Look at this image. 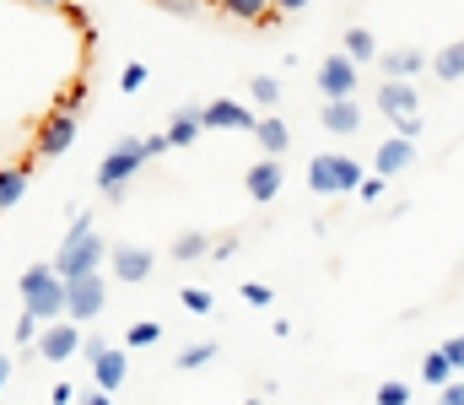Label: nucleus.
I'll return each mask as SVG.
<instances>
[{
	"label": "nucleus",
	"mask_w": 464,
	"mask_h": 405,
	"mask_svg": "<svg viewBox=\"0 0 464 405\" xmlns=\"http://www.w3.org/2000/svg\"><path fill=\"white\" fill-rule=\"evenodd\" d=\"M33 5H71V0H33Z\"/></svg>",
	"instance_id": "obj_46"
},
{
	"label": "nucleus",
	"mask_w": 464,
	"mask_h": 405,
	"mask_svg": "<svg viewBox=\"0 0 464 405\" xmlns=\"http://www.w3.org/2000/svg\"><path fill=\"white\" fill-rule=\"evenodd\" d=\"M341 54H346L351 65H367V60H378V38H372L367 27H346V38H341Z\"/></svg>",
	"instance_id": "obj_19"
},
{
	"label": "nucleus",
	"mask_w": 464,
	"mask_h": 405,
	"mask_svg": "<svg viewBox=\"0 0 464 405\" xmlns=\"http://www.w3.org/2000/svg\"><path fill=\"white\" fill-rule=\"evenodd\" d=\"M248 98H254L259 109H276V103H281V82H276V76H248Z\"/></svg>",
	"instance_id": "obj_25"
},
{
	"label": "nucleus",
	"mask_w": 464,
	"mask_h": 405,
	"mask_svg": "<svg viewBox=\"0 0 464 405\" xmlns=\"http://www.w3.org/2000/svg\"><path fill=\"white\" fill-rule=\"evenodd\" d=\"M179 303H184L189 313H211V308H217V297H211L206 286H184V292H179Z\"/></svg>",
	"instance_id": "obj_29"
},
{
	"label": "nucleus",
	"mask_w": 464,
	"mask_h": 405,
	"mask_svg": "<svg viewBox=\"0 0 464 405\" xmlns=\"http://www.w3.org/2000/svg\"><path fill=\"white\" fill-rule=\"evenodd\" d=\"M103 249H109V244H103V233H98V227H92V217L82 211V217L65 227L60 255H54L49 265H54V275H60V281H82V275H98V265H103Z\"/></svg>",
	"instance_id": "obj_1"
},
{
	"label": "nucleus",
	"mask_w": 464,
	"mask_h": 405,
	"mask_svg": "<svg viewBox=\"0 0 464 405\" xmlns=\"http://www.w3.org/2000/svg\"><path fill=\"white\" fill-rule=\"evenodd\" d=\"M362 162L346 157V151H319L314 162H308V189H319V195H351V189H362Z\"/></svg>",
	"instance_id": "obj_4"
},
{
	"label": "nucleus",
	"mask_w": 464,
	"mask_h": 405,
	"mask_svg": "<svg viewBox=\"0 0 464 405\" xmlns=\"http://www.w3.org/2000/svg\"><path fill=\"white\" fill-rule=\"evenodd\" d=\"M378 65H383V82H405V76L427 71L432 60H427L421 49H378Z\"/></svg>",
	"instance_id": "obj_14"
},
{
	"label": "nucleus",
	"mask_w": 464,
	"mask_h": 405,
	"mask_svg": "<svg viewBox=\"0 0 464 405\" xmlns=\"http://www.w3.org/2000/svg\"><path fill=\"white\" fill-rule=\"evenodd\" d=\"M438 405H464V379L443 384V390H438Z\"/></svg>",
	"instance_id": "obj_34"
},
{
	"label": "nucleus",
	"mask_w": 464,
	"mask_h": 405,
	"mask_svg": "<svg viewBox=\"0 0 464 405\" xmlns=\"http://www.w3.org/2000/svg\"><path fill=\"white\" fill-rule=\"evenodd\" d=\"M82 103H87V82H76V87L65 92V103H60V109H71V114H82Z\"/></svg>",
	"instance_id": "obj_35"
},
{
	"label": "nucleus",
	"mask_w": 464,
	"mask_h": 405,
	"mask_svg": "<svg viewBox=\"0 0 464 405\" xmlns=\"http://www.w3.org/2000/svg\"><path fill=\"white\" fill-rule=\"evenodd\" d=\"M162 11H173V16H195L200 11V0H157Z\"/></svg>",
	"instance_id": "obj_36"
},
{
	"label": "nucleus",
	"mask_w": 464,
	"mask_h": 405,
	"mask_svg": "<svg viewBox=\"0 0 464 405\" xmlns=\"http://www.w3.org/2000/svg\"><path fill=\"white\" fill-rule=\"evenodd\" d=\"M162 151H173V146H168V130L146 135V157H162Z\"/></svg>",
	"instance_id": "obj_37"
},
{
	"label": "nucleus",
	"mask_w": 464,
	"mask_h": 405,
	"mask_svg": "<svg viewBox=\"0 0 464 405\" xmlns=\"http://www.w3.org/2000/svg\"><path fill=\"white\" fill-rule=\"evenodd\" d=\"M243 405H259V400H243Z\"/></svg>",
	"instance_id": "obj_47"
},
{
	"label": "nucleus",
	"mask_w": 464,
	"mask_h": 405,
	"mask_svg": "<svg viewBox=\"0 0 464 405\" xmlns=\"http://www.w3.org/2000/svg\"><path fill=\"white\" fill-rule=\"evenodd\" d=\"M140 168H146V140H140V135H119L114 151L98 162V189H103L109 200H119V195H124V184H130Z\"/></svg>",
	"instance_id": "obj_3"
},
{
	"label": "nucleus",
	"mask_w": 464,
	"mask_h": 405,
	"mask_svg": "<svg viewBox=\"0 0 464 405\" xmlns=\"http://www.w3.org/2000/svg\"><path fill=\"white\" fill-rule=\"evenodd\" d=\"M5 379H11V357L0 352V390H5Z\"/></svg>",
	"instance_id": "obj_45"
},
{
	"label": "nucleus",
	"mask_w": 464,
	"mask_h": 405,
	"mask_svg": "<svg viewBox=\"0 0 464 405\" xmlns=\"http://www.w3.org/2000/svg\"><path fill=\"white\" fill-rule=\"evenodd\" d=\"M82 341H87V335H82V324L54 319V324H44V335H38V346H33V352H38L44 362H71V357L82 352Z\"/></svg>",
	"instance_id": "obj_7"
},
{
	"label": "nucleus",
	"mask_w": 464,
	"mask_h": 405,
	"mask_svg": "<svg viewBox=\"0 0 464 405\" xmlns=\"http://www.w3.org/2000/svg\"><path fill=\"white\" fill-rule=\"evenodd\" d=\"M119 87H124V92H140V87H146V65H140V60H130V65H124V76H119Z\"/></svg>",
	"instance_id": "obj_32"
},
{
	"label": "nucleus",
	"mask_w": 464,
	"mask_h": 405,
	"mask_svg": "<svg viewBox=\"0 0 464 405\" xmlns=\"http://www.w3.org/2000/svg\"><path fill=\"white\" fill-rule=\"evenodd\" d=\"M372 405H411V384L383 379V384H378V395H372Z\"/></svg>",
	"instance_id": "obj_28"
},
{
	"label": "nucleus",
	"mask_w": 464,
	"mask_h": 405,
	"mask_svg": "<svg viewBox=\"0 0 464 405\" xmlns=\"http://www.w3.org/2000/svg\"><path fill=\"white\" fill-rule=\"evenodd\" d=\"M378 195H383V178H378V173H367V178H362V200H378Z\"/></svg>",
	"instance_id": "obj_40"
},
{
	"label": "nucleus",
	"mask_w": 464,
	"mask_h": 405,
	"mask_svg": "<svg viewBox=\"0 0 464 405\" xmlns=\"http://www.w3.org/2000/svg\"><path fill=\"white\" fill-rule=\"evenodd\" d=\"M49 400H54V405H76V390H71V384H65V379H60V384H54V390H49Z\"/></svg>",
	"instance_id": "obj_39"
},
{
	"label": "nucleus",
	"mask_w": 464,
	"mask_h": 405,
	"mask_svg": "<svg viewBox=\"0 0 464 405\" xmlns=\"http://www.w3.org/2000/svg\"><path fill=\"white\" fill-rule=\"evenodd\" d=\"M162 341V324L157 319H135L130 330H124V352H146V346H157Z\"/></svg>",
	"instance_id": "obj_21"
},
{
	"label": "nucleus",
	"mask_w": 464,
	"mask_h": 405,
	"mask_svg": "<svg viewBox=\"0 0 464 405\" xmlns=\"http://www.w3.org/2000/svg\"><path fill=\"white\" fill-rule=\"evenodd\" d=\"M200 130H206V109H179L173 120H168V146H195L200 140Z\"/></svg>",
	"instance_id": "obj_17"
},
{
	"label": "nucleus",
	"mask_w": 464,
	"mask_h": 405,
	"mask_svg": "<svg viewBox=\"0 0 464 405\" xmlns=\"http://www.w3.org/2000/svg\"><path fill=\"white\" fill-rule=\"evenodd\" d=\"M103 346H109V341H103V335H87V341H82V357H87V362H92V357H98V352H103Z\"/></svg>",
	"instance_id": "obj_42"
},
{
	"label": "nucleus",
	"mask_w": 464,
	"mask_h": 405,
	"mask_svg": "<svg viewBox=\"0 0 464 405\" xmlns=\"http://www.w3.org/2000/svg\"><path fill=\"white\" fill-rule=\"evenodd\" d=\"M200 255H211V238L206 233H179L173 238V260H200Z\"/></svg>",
	"instance_id": "obj_26"
},
{
	"label": "nucleus",
	"mask_w": 464,
	"mask_h": 405,
	"mask_svg": "<svg viewBox=\"0 0 464 405\" xmlns=\"http://www.w3.org/2000/svg\"><path fill=\"white\" fill-rule=\"evenodd\" d=\"M232 255H237V233L222 238V244H211V260H232Z\"/></svg>",
	"instance_id": "obj_38"
},
{
	"label": "nucleus",
	"mask_w": 464,
	"mask_h": 405,
	"mask_svg": "<svg viewBox=\"0 0 464 405\" xmlns=\"http://www.w3.org/2000/svg\"><path fill=\"white\" fill-rule=\"evenodd\" d=\"M222 11H227L232 22H265L270 16V0H222Z\"/></svg>",
	"instance_id": "obj_24"
},
{
	"label": "nucleus",
	"mask_w": 464,
	"mask_h": 405,
	"mask_svg": "<svg viewBox=\"0 0 464 405\" xmlns=\"http://www.w3.org/2000/svg\"><path fill=\"white\" fill-rule=\"evenodd\" d=\"M394 135H405V140H416V135H421V120H416V114H411V120H400V125H394Z\"/></svg>",
	"instance_id": "obj_41"
},
{
	"label": "nucleus",
	"mask_w": 464,
	"mask_h": 405,
	"mask_svg": "<svg viewBox=\"0 0 464 405\" xmlns=\"http://www.w3.org/2000/svg\"><path fill=\"white\" fill-rule=\"evenodd\" d=\"M211 357H217V341H195V346H184V352H179V368L189 373V368H206Z\"/></svg>",
	"instance_id": "obj_27"
},
{
	"label": "nucleus",
	"mask_w": 464,
	"mask_h": 405,
	"mask_svg": "<svg viewBox=\"0 0 464 405\" xmlns=\"http://www.w3.org/2000/svg\"><path fill=\"white\" fill-rule=\"evenodd\" d=\"M308 0H270V11H303Z\"/></svg>",
	"instance_id": "obj_44"
},
{
	"label": "nucleus",
	"mask_w": 464,
	"mask_h": 405,
	"mask_svg": "<svg viewBox=\"0 0 464 405\" xmlns=\"http://www.w3.org/2000/svg\"><path fill=\"white\" fill-rule=\"evenodd\" d=\"M421 379H427L432 390L454 384V368H449V357H443V352H427V357H421Z\"/></svg>",
	"instance_id": "obj_23"
},
{
	"label": "nucleus",
	"mask_w": 464,
	"mask_h": 405,
	"mask_svg": "<svg viewBox=\"0 0 464 405\" xmlns=\"http://www.w3.org/2000/svg\"><path fill=\"white\" fill-rule=\"evenodd\" d=\"M76 130H82V114H71V109L49 114L44 130H38V157H60V151H71V146H76Z\"/></svg>",
	"instance_id": "obj_8"
},
{
	"label": "nucleus",
	"mask_w": 464,
	"mask_h": 405,
	"mask_svg": "<svg viewBox=\"0 0 464 405\" xmlns=\"http://www.w3.org/2000/svg\"><path fill=\"white\" fill-rule=\"evenodd\" d=\"M206 130H259V114L248 103L217 98V103H206Z\"/></svg>",
	"instance_id": "obj_9"
},
{
	"label": "nucleus",
	"mask_w": 464,
	"mask_h": 405,
	"mask_svg": "<svg viewBox=\"0 0 464 405\" xmlns=\"http://www.w3.org/2000/svg\"><path fill=\"white\" fill-rule=\"evenodd\" d=\"M319 98L324 103H346V98H356V87H362V65H351L346 54L335 49V54H324L319 60Z\"/></svg>",
	"instance_id": "obj_5"
},
{
	"label": "nucleus",
	"mask_w": 464,
	"mask_h": 405,
	"mask_svg": "<svg viewBox=\"0 0 464 405\" xmlns=\"http://www.w3.org/2000/svg\"><path fill=\"white\" fill-rule=\"evenodd\" d=\"M243 189H248V200H276L281 195V162L276 157H265V162H254L248 173H243Z\"/></svg>",
	"instance_id": "obj_13"
},
{
	"label": "nucleus",
	"mask_w": 464,
	"mask_h": 405,
	"mask_svg": "<svg viewBox=\"0 0 464 405\" xmlns=\"http://www.w3.org/2000/svg\"><path fill=\"white\" fill-rule=\"evenodd\" d=\"M16 292H22V313H33L38 324L65 319V281L54 275V265H27Z\"/></svg>",
	"instance_id": "obj_2"
},
{
	"label": "nucleus",
	"mask_w": 464,
	"mask_h": 405,
	"mask_svg": "<svg viewBox=\"0 0 464 405\" xmlns=\"http://www.w3.org/2000/svg\"><path fill=\"white\" fill-rule=\"evenodd\" d=\"M124 373H130V357H124V346H103V352L92 357V390L114 395L119 384H124Z\"/></svg>",
	"instance_id": "obj_12"
},
{
	"label": "nucleus",
	"mask_w": 464,
	"mask_h": 405,
	"mask_svg": "<svg viewBox=\"0 0 464 405\" xmlns=\"http://www.w3.org/2000/svg\"><path fill=\"white\" fill-rule=\"evenodd\" d=\"M378 178H394V173H405L411 162H416V140H405V135H389L383 146H378Z\"/></svg>",
	"instance_id": "obj_15"
},
{
	"label": "nucleus",
	"mask_w": 464,
	"mask_h": 405,
	"mask_svg": "<svg viewBox=\"0 0 464 405\" xmlns=\"http://www.w3.org/2000/svg\"><path fill=\"white\" fill-rule=\"evenodd\" d=\"M109 308V292H103V275H82V281H65V319L71 324H87Z\"/></svg>",
	"instance_id": "obj_6"
},
{
	"label": "nucleus",
	"mask_w": 464,
	"mask_h": 405,
	"mask_svg": "<svg viewBox=\"0 0 464 405\" xmlns=\"http://www.w3.org/2000/svg\"><path fill=\"white\" fill-rule=\"evenodd\" d=\"M432 71H438L443 82H459V76H464V38H454V43H443V49L432 54Z\"/></svg>",
	"instance_id": "obj_20"
},
{
	"label": "nucleus",
	"mask_w": 464,
	"mask_h": 405,
	"mask_svg": "<svg viewBox=\"0 0 464 405\" xmlns=\"http://www.w3.org/2000/svg\"><path fill=\"white\" fill-rule=\"evenodd\" d=\"M38 335H44V324H38L33 313H22V319H16V346H38Z\"/></svg>",
	"instance_id": "obj_31"
},
{
	"label": "nucleus",
	"mask_w": 464,
	"mask_h": 405,
	"mask_svg": "<svg viewBox=\"0 0 464 405\" xmlns=\"http://www.w3.org/2000/svg\"><path fill=\"white\" fill-rule=\"evenodd\" d=\"M319 125L330 135H356L362 130V103L356 98H346V103H324L319 109Z\"/></svg>",
	"instance_id": "obj_16"
},
{
	"label": "nucleus",
	"mask_w": 464,
	"mask_h": 405,
	"mask_svg": "<svg viewBox=\"0 0 464 405\" xmlns=\"http://www.w3.org/2000/svg\"><path fill=\"white\" fill-rule=\"evenodd\" d=\"M259 146H265V151H270V157H281V151H286V146H292V130H286V125H281V120H276V114H270V120H259Z\"/></svg>",
	"instance_id": "obj_22"
},
{
	"label": "nucleus",
	"mask_w": 464,
	"mask_h": 405,
	"mask_svg": "<svg viewBox=\"0 0 464 405\" xmlns=\"http://www.w3.org/2000/svg\"><path fill=\"white\" fill-rule=\"evenodd\" d=\"M243 303H254V308H270V303H276V292H270L265 281H243Z\"/></svg>",
	"instance_id": "obj_30"
},
{
	"label": "nucleus",
	"mask_w": 464,
	"mask_h": 405,
	"mask_svg": "<svg viewBox=\"0 0 464 405\" xmlns=\"http://www.w3.org/2000/svg\"><path fill=\"white\" fill-rule=\"evenodd\" d=\"M82 405H114V395H103V390H87V395H82Z\"/></svg>",
	"instance_id": "obj_43"
},
{
	"label": "nucleus",
	"mask_w": 464,
	"mask_h": 405,
	"mask_svg": "<svg viewBox=\"0 0 464 405\" xmlns=\"http://www.w3.org/2000/svg\"><path fill=\"white\" fill-rule=\"evenodd\" d=\"M27 178H33V162H11V168H0V211H11V206L27 195Z\"/></svg>",
	"instance_id": "obj_18"
},
{
	"label": "nucleus",
	"mask_w": 464,
	"mask_h": 405,
	"mask_svg": "<svg viewBox=\"0 0 464 405\" xmlns=\"http://www.w3.org/2000/svg\"><path fill=\"white\" fill-rule=\"evenodd\" d=\"M109 265H114L119 281H146L151 265H157V255L140 249V244H114V249H109Z\"/></svg>",
	"instance_id": "obj_11"
},
{
	"label": "nucleus",
	"mask_w": 464,
	"mask_h": 405,
	"mask_svg": "<svg viewBox=\"0 0 464 405\" xmlns=\"http://www.w3.org/2000/svg\"><path fill=\"white\" fill-rule=\"evenodd\" d=\"M438 352L449 357V368H454V373H464V335H449V341H443Z\"/></svg>",
	"instance_id": "obj_33"
},
{
	"label": "nucleus",
	"mask_w": 464,
	"mask_h": 405,
	"mask_svg": "<svg viewBox=\"0 0 464 405\" xmlns=\"http://www.w3.org/2000/svg\"><path fill=\"white\" fill-rule=\"evenodd\" d=\"M416 103H421V98H416V87H411V82H383V87H378V114H383L389 125L411 120V114H416Z\"/></svg>",
	"instance_id": "obj_10"
}]
</instances>
